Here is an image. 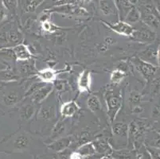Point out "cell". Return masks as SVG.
<instances>
[{"mask_svg": "<svg viewBox=\"0 0 160 159\" xmlns=\"http://www.w3.org/2000/svg\"><path fill=\"white\" fill-rule=\"evenodd\" d=\"M155 130H156V131H156L157 133L159 134V135H160V126L158 127L155 128Z\"/></svg>", "mask_w": 160, "mask_h": 159, "instance_id": "46", "label": "cell"}, {"mask_svg": "<svg viewBox=\"0 0 160 159\" xmlns=\"http://www.w3.org/2000/svg\"><path fill=\"white\" fill-rule=\"evenodd\" d=\"M127 74L124 71L116 68L112 72L111 76H110V81L113 84H119L123 81V79L126 77Z\"/></svg>", "mask_w": 160, "mask_h": 159, "instance_id": "26", "label": "cell"}, {"mask_svg": "<svg viewBox=\"0 0 160 159\" xmlns=\"http://www.w3.org/2000/svg\"><path fill=\"white\" fill-rule=\"evenodd\" d=\"M96 152L100 154H105V155H111L113 150L112 149L109 142H106L104 139H97L92 142Z\"/></svg>", "mask_w": 160, "mask_h": 159, "instance_id": "19", "label": "cell"}, {"mask_svg": "<svg viewBox=\"0 0 160 159\" xmlns=\"http://www.w3.org/2000/svg\"><path fill=\"white\" fill-rule=\"evenodd\" d=\"M41 26L44 31L48 32V33H54V32L58 31V29H59L58 26H57L56 25H54L50 21L42 22L41 23Z\"/></svg>", "mask_w": 160, "mask_h": 159, "instance_id": "30", "label": "cell"}, {"mask_svg": "<svg viewBox=\"0 0 160 159\" xmlns=\"http://www.w3.org/2000/svg\"><path fill=\"white\" fill-rule=\"evenodd\" d=\"M52 11L63 13V14H70V15L74 16H86L88 14V12L86 11V9L79 7L78 5H75L73 3L58 6V7H55Z\"/></svg>", "mask_w": 160, "mask_h": 159, "instance_id": "5", "label": "cell"}, {"mask_svg": "<svg viewBox=\"0 0 160 159\" xmlns=\"http://www.w3.org/2000/svg\"><path fill=\"white\" fill-rule=\"evenodd\" d=\"M7 17V9L4 7L2 0H0V22Z\"/></svg>", "mask_w": 160, "mask_h": 159, "instance_id": "34", "label": "cell"}, {"mask_svg": "<svg viewBox=\"0 0 160 159\" xmlns=\"http://www.w3.org/2000/svg\"><path fill=\"white\" fill-rule=\"evenodd\" d=\"M69 159H83V156L78 151H75V152L71 153Z\"/></svg>", "mask_w": 160, "mask_h": 159, "instance_id": "37", "label": "cell"}, {"mask_svg": "<svg viewBox=\"0 0 160 159\" xmlns=\"http://www.w3.org/2000/svg\"><path fill=\"white\" fill-rule=\"evenodd\" d=\"M0 42H7V35L5 33H0Z\"/></svg>", "mask_w": 160, "mask_h": 159, "instance_id": "40", "label": "cell"}, {"mask_svg": "<svg viewBox=\"0 0 160 159\" xmlns=\"http://www.w3.org/2000/svg\"><path fill=\"white\" fill-rule=\"evenodd\" d=\"M78 152L80 153L83 156V157L97 154L92 142H85V143L82 144L81 147H78Z\"/></svg>", "mask_w": 160, "mask_h": 159, "instance_id": "25", "label": "cell"}, {"mask_svg": "<svg viewBox=\"0 0 160 159\" xmlns=\"http://www.w3.org/2000/svg\"><path fill=\"white\" fill-rule=\"evenodd\" d=\"M100 10L104 15L108 16L118 14L114 3V0H99Z\"/></svg>", "mask_w": 160, "mask_h": 159, "instance_id": "16", "label": "cell"}, {"mask_svg": "<svg viewBox=\"0 0 160 159\" xmlns=\"http://www.w3.org/2000/svg\"><path fill=\"white\" fill-rule=\"evenodd\" d=\"M38 159H54V158H53V157H49V156H41V157H39Z\"/></svg>", "mask_w": 160, "mask_h": 159, "instance_id": "44", "label": "cell"}, {"mask_svg": "<svg viewBox=\"0 0 160 159\" xmlns=\"http://www.w3.org/2000/svg\"><path fill=\"white\" fill-rule=\"evenodd\" d=\"M128 125L124 122H118L114 123L112 127L113 139L111 143H116V145L120 144V147H124L128 143Z\"/></svg>", "mask_w": 160, "mask_h": 159, "instance_id": "2", "label": "cell"}, {"mask_svg": "<svg viewBox=\"0 0 160 159\" xmlns=\"http://www.w3.org/2000/svg\"><path fill=\"white\" fill-rule=\"evenodd\" d=\"M114 3L116 10H117L118 15L120 17V19L123 21L126 14H128V12L130 11V9L133 6L128 0H114Z\"/></svg>", "mask_w": 160, "mask_h": 159, "instance_id": "18", "label": "cell"}, {"mask_svg": "<svg viewBox=\"0 0 160 159\" xmlns=\"http://www.w3.org/2000/svg\"><path fill=\"white\" fill-rule=\"evenodd\" d=\"M20 100V96L18 95V92L15 90H11V91L7 92L2 96V103L7 107H14Z\"/></svg>", "mask_w": 160, "mask_h": 159, "instance_id": "17", "label": "cell"}, {"mask_svg": "<svg viewBox=\"0 0 160 159\" xmlns=\"http://www.w3.org/2000/svg\"><path fill=\"white\" fill-rule=\"evenodd\" d=\"M78 1H79V2H82V3H85V4L89 3L90 2H92V0H78Z\"/></svg>", "mask_w": 160, "mask_h": 159, "instance_id": "45", "label": "cell"}, {"mask_svg": "<svg viewBox=\"0 0 160 159\" xmlns=\"http://www.w3.org/2000/svg\"><path fill=\"white\" fill-rule=\"evenodd\" d=\"M31 145V138L28 134L21 132L14 138L13 141V149L14 151H26L30 149Z\"/></svg>", "mask_w": 160, "mask_h": 159, "instance_id": "6", "label": "cell"}, {"mask_svg": "<svg viewBox=\"0 0 160 159\" xmlns=\"http://www.w3.org/2000/svg\"><path fill=\"white\" fill-rule=\"evenodd\" d=\"M111 155L115 159H132V154L128 150H113Z\"/></svg>", "mask_w": 160, "mask_h": 159, "instance_id": "28", "label": "cell"}, {"mask_svg": "<svg viewBox=\"0 0 160 159\" xmlns=\"http://www.w3.org/2000/svg\"><path fill=\"white\" fill-rule=\"evenodd\" d=\"M45 0H25L24 11L26 12H33Z\"/></svg>", "mask_w": 160, "mask_h": 159, "instance_id": "27", "label": "cell"}, {"mask_svg": "<svg viewBox=\"0 0 160 159\" xmlns=\"http://www.w3.org/2000/svg\"><path fill=\"white\" fill-rule=\"evenodd\" d=\"M141 19L149 28L158 29L160 27V21L158 16H155V14L148 13L141 14Z\"/></svg>", "mask_w": 160, "mask_h": 159, "instance_id": "21", "label": "cell"}, {"mask_svg": "<svg viewBox=\"0 0 160 159\" xmlns=\"http://www.w3.org/2000/svg\"><path fill=\"white\" fill-rule=\"evenodd\" d=\"M143 111H144V109L142 108L141 106H139V105H136V106L134 107L132 112H133V113L135 114H141Z\"/></svg>", "mask_w": 160, "mask_h": 159, "instance_id": "38", "label": "cell"}, {"mask_svg": "<svg viewBox=\"0 0 160 159\" xmlns=\"http://www.w3.org/2000/svg\"><path fill=\"white\" fill-rule=\"evenodd\" d=\"M87 106H88V109L97 116H98V114L101 112L102 105L100 103V100H99L97 96H94V95L88 96V100H87Z\"/></svg>", "mask_w": 160, "mask_h": 159, "instance_id": "22", "label": "cell"}, {"mask_svg": "<svg viewBox=\"0 0 160 159\" xmlns=\"http://www.w3.org/2000/svg\"><path fill=\"white\" fill-rule=\"evenodd\" d=\"M35 104L33 103H27L22 107L21 110H20V118L23 121L30 120L35 114Z\"/></svg>", "mask_w": 160, "mask_h": 159, "instance_id": "23", "label": "cell"}, {"mask_svg": "<svg viewBox=\"0 0 160 159\" xmlns=\"http://www.w3.org/2000/svg\"><path fill=\"white\" fill-rule=\"evenodd\" d=\"M56 116V107L53 104H46L41 107L38 117L44 121H49Z\"/></svg>", "mask_w": 160, "mask_h": 159, "instance_id": "15", "label": "cell"}, {"mask_svg": "<svg viewBox=\"0 0 160 159\" xmlns=\"http://www.w3.org/2000/svg\"><path fill=\"white\" fill-rule=\"evenodd\" d=\"M100 159H115L112 155H104L100 157Z\"/></svg>", "mask_w": 160, "mask_h": 159, "instance_id": "42", "label": "cell"}, {"mask_svg": "<svg viewBox=\"0 0 160 159\" xmlns=\"http://www.w3.org/2000/svg\"><path fill=\"white\" fill-rule=\"evenodd\" d=\"M141 19V12L139 9L136 8L135 6L130 9V11L128 12V14L125 16L124 19L123 21L129 23V24H134L137 23Z\"/></svg>", "mask_w": 160, "mask_h": 159, "instance_id": "24", "label": "cell"}, {"mask_svg": "<svg viewBox=\"0 0 160 159\" xmlns=\"http://www.w3.org/2000/svg\"><path fill=\"white\" fill-rule=\"evenodd\" d=\"M66 122L64 120H59L57 122L56 124L54 125L53 128L52 129L51 134L49 138V144L54 140L64 137L65 134L66 133Z\"/></svg>", "mask_w": 160, "mask_h": 159, "instance_id": "11", "label": "cell"}, {"mask_svg": "<svg viewBox=\"0 0 160 159\" xmlns=\"http://www.w3.org/2000/svg\"><path fill=\"white\" fill-rule=\"evenodd\" d=\"M157 66L160 68V45L157 49Z\"/></svg>", "mask_w": 160, "mask_h": 159, "instance_id": "39", "label": "cell"}, {"mask_svg": "<svg viewBox=\"0 0 160 159\" xmlns=\"http://www.w3.org/2000/svg\"><path fill=\"white\" fill-rule=\"evenodd\" d=\"M151 116L154 118L160 117V102L154 106L152 112H151Z\"/></svg>", "mask_w": 160, "mask_h": 159, "instance_id": "35", "label": "cell"}, {"mask_svg": "<svg viewBox=\"0 0 160 159\" xmlns=\"http://www.w3.org/2000/svg\"><path fill=\"white\" fill-rule=\"evenodd\" d=\"M142 96L140 93L137 91H132L128 95V103L131 105H135L139 103L141 101Z\"/></svg>", "mask_w": 160, "mask_h": 159, "instance_id": "29", "label": "cell"}, {"mask_svg": "<svg viewBox=\"0 0 160 159\" xmlns=\"http://www.w3.org/2000/svg\"><path fill=\"white\" fill-rule=\"evenodd\" d=\"M72 137L70 136L62 137V138H58V139L50 142L48 145V148L54 151L55 153L62 152V151L69 148V146L71 145V142H72Z\"/></svg>", "mask_w": 160, "mask_h": 159, "instance_id": "8", "label": "cell"}, {"mask_svg": "<svg viewBox=\"0 0 160 159\" xmlns=\"http://www.w3.org/2000/svg\"><path fill=\"white\" fill-rule=\"evenodd\" d=\"M135 68L141 74L145 80H151L157 72V66L152 64L142 61L140 58H135L132 61Z\"/></svg>", "mask_w": 160, "mask_h": 159, "instance_id": "3", "label": "cell"}, {"mask_svg": "<svg viewBox=\"0 0 160 159\" xmlns=\"http://www.w3.org/2000/svg\"><path fill=\"white\" fill-rule=\"evenodd\" d=\"M158 49V48H157ZM157 49L149 47L139 54V57L142 61L149 62L152 65H157Z\"/></svg>", "mask_w": 160, "mask_h": 159, "instance_id": "20", "label": "cell"}, {"mask_svg": "<svg viewBox=\"0 0 160 159\" xmlns=\"http://www.w3.org/2000/svg\"><path fill=\"white\" fill-rule=\"evenodd\" d=\"M53 90V86L52 84H46V85L41 86L38 89L31 95L32 103L34 104H38L46 100L48 96L51 94Z\"/></svg>", "mask_w": 160, "mask_h": 159, "instance_id": "7", "label": "cell"}, {"mask_svg": "<svg viewBox=\"0 0 160 159\" xmlns=\"http://www.w3.org/2000/svg\"><path fill=\"white\" fill-rule=\"evenodd\" d=\"M69 149H66L65 151H62V152L55 153L53 154V158L54 159H69V156H70L71 152L68 151Z\"/></svg>", "mask_w": 160, "mask_h": 159, "instance_id": "32", "label": "cell"}, {"mask_svg": "<svg viewBox=\"0 0 160 159\" xmlns=\"http://www.w3.org/2000/svg\"><path fill=\"white\" fill-rule=\"evenodd\" d=\"M91 85V73L88 70H85L80 74L78 80V89L80 92H88Z\"/></svg>", "mask_w": 160, "mask_h": 159, "instance_id": "14", "label": "cell"}, {"mask_svg": "<svg viewBox=\"0 0 160 159\" xmlns=\"http://www.w3.org/2000/svg\"><path fill=\"white\" fill-rule=\"evenodd\" d=\"M104 100L107 106V113L110 122H113L116 119L122 107V96L120 92H116L113 89H109L104 92Z\"/></svg>", "mask_w": 160, "mask_h": 159, "instance_id": "1", "label": "cell"}, {"mask_svg": "<svg viewBox=\"0 0 160 159\" xmlns=\"http://www.w3.org/2000/svg\"><path fill=\"white\" fill-rule=\"evenodd\" d=\"M21 38V35L17 30H11L8 34V40L12 43H16L20 41Z\"/></svg>", "mask_w": 160, "mask_h": 159, "instance_id": "31", "label": "cell"}, {"mask_svg": "<svg viewBox=\"0 0 160 159\" xmlns=\"http://www.w3.org/2000/svg\"><path fill=\"white\" fill-rule=\"evenodd\" d=\"M41 81L46 84H52L57 80V72L52 68H46L42 69L36 73Z\"/></svg>", "mask_w": 160, "mask_h": 159, "instance_id": "12", "label": "cell"}, {"mask_svg": "<svg viewBox=\"0 0 160 159\" xmlns=\"http://www.w3.org/2000/svg\"><path fill=\"white\" fill-rule=\"evenodd\" d=\"M53 2L56 3L58 6H62L65 5V4H69L72 3V0H53Z\"/></svg>", "mask_w": 160, "mask_h": 159, "instance_id": "36", "label": "cell"}, {"mask_svg": "<svg viewBox=\"0 0 160 159\" xmlns=\"http://www.w3.org/2000/svg\"><path fill=\"white\" fill-rule=\"evenodd\" d=\"M115 42H116V41H115L114 39L112 38V37H107V38L105 39V43L108 44V45H111V44L115 43Z\"/></svg>", "mask_w": 160, "mask_h": 159, "instance_id": "41", "label": "cell"}, {"mask_svg": "<svg viewBox=\"0 0 160 159\" xmlns=\"http://www.w3.org/2000/svg\"><path fill=\"white\" fill-rule=\"evenodd\" d=\"M128 2H130L132 6L136 5V4L138 3V2H139V0H128Z\"/></svg>", "mask_w": 160, "mask_h": 159, "instance_id": "43", "label": "cell"}, {"mask_svg": "<svg viewBox=\"0 0 160 159\" xmlns=\"http://www.w3.org/2000/svg\"><path fill=\"white\" fill-rule=\"evenodd\" d=\"M157 133V132H156ZM150 144L153 147H155L157 149H160V135L157 133L156 135L152 138L151 142H150Z\"/></svg>", "mask_w": 160, "mask_h": 159, "instance_id": "33", "label": "cell"}, {"mask_svg": "<svg viewBox=\"0 0 160 159\" xmlns=\"http://www.w3.org/2000/svg\"><path fill=\"white\" fill-rule=\"evenodd\" d=\"M12 52L15 55L16 59L18 61H30L32 58V53L30 49L24 44H18L12 48Z\"/></svg>", "mask_w": 160, "mask_h": 159, "instance_id": "9", "label": "cell"}, {"mask_svg": "<svg viewBox=\"0 0 160 159\" xmlns=\"http://www.w3.org/2000/svg\"><path fill=\"white\" fill-rule=\"evenodd\" d=\"M80 107L78 104L75 101H68L64 103L61 107V114L62 117L64 118H70L75 115L79 111Z\"/></svg>", "mask_w": 160, "mask_h": 159, "instance_id": "13", "label": "cell"}, {"mask_svg": "<svg viewBox=\"0 0 160 159\" xmlns=\"http://www.w3.org/2000/svg\"><path fill=\"white\" fill-rule=\"evenodd\" d=\"M102 22L115 33L122 35V36L133 37L134 33L136 32V28H134V26L122 20H120L116 23H110L105 21H102Z\"/></svg>", "mask_w": 160, "mask_h": 159, "instance_id": "4", "label": "cell"}, {"mask_svg": "<svg viewBox=\"0 0 160 159\" xmlns=\"http://www.w3.org/2000/svg\"><path fill=\"white\" fill-rule=\"evenodd\" d=\"M133 37H136L142 42H151L155 39V33L149 27H142L141 30H136Z\"/></svg>", "mask_w": 160, "mask_h": 159, "instance_id": "10", "label": "cell"}]
</instances>
